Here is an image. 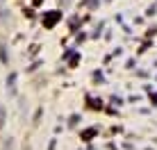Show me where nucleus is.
I'll use <instances>...</instances> for the list:
<instances>
[{"label":"nucleus","instance_id":"f257e3e1","mask_svg":"<svg viewBox=\"0 0 157 150\" xmlns=\"http://www.w3.org/2000/svg\"><path fill=\"white\" fill-rule=\"evenodd\" d=\"M0 125H2V109H0Z\"/></svg>","mask_w":157,"mask_h":150}]
</instances>
